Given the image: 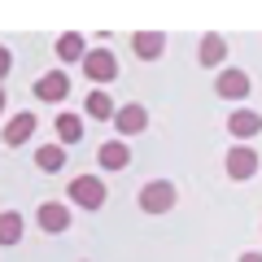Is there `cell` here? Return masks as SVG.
Returning <instances> with one entry per match:
<instances>
[{
    "instance_id": "cell-1",
    "label": "cell",
    "mask_w": 262,
    "mask_h": 262,
    "mask_svg": "<svg viewBox=\"0 0 262 262\" xmlns=\"http://www.w3.org/2000/svg\"><path fill=\"white\" fill-rule=\"evenodd\" d=\"M70 201L75 206H83V210H96L105 201V188H101V179H92V175H79V179H70Z\"/></svg>"
},
{
    "instance_id": "cell-2",
    "label": "cell",
    "mask_w": 262,
    "mask_h": 262,
    "mask_svg": "<svg viewBox=\"0 0 262 262\" xmlns=\"http://www.w3.org/2000/svg\"><path fill=\"white\" fill-rule=\"evenodd\" d=\"M83 75L96 79V83H110V79H118V57L114 53H88L83 57Z\"/></svg>"
},
{
    "instance_id": "cell-3",
    "label": "cell",
    "mask_w": 262,
    "mask_h": 262,
    "mask_svg": "<svg viewBox=\"0 0 262 262\" xmlns=\"http://www.w3.org/2000/svg\"><path fill=\"white\" fill-rule=\"evenodd\" d=\"M170 201H175V188H170V184H144L140 188V206L149 210V214L170 210Z\"/></svg>"
},
{
    "instance_id": "cell-4",
    "label": "cell",
    "mask_w": 262,
    "mask_h": 262,
    "mask_svg": "<svg viewBox=\"0 0 262 262\" xmlns=\"http://www.w3.org/2000/svg\"><path fill=\"white\" fill-rule=\"evenodd\" d=\"M253 170H258V153L253 149H232L227 153V175L232 179H249Z\"/></svg>"
},
{
    "instance_id": "cell-5",
    "label": "cell",
    "mask_w": 262,
    "mask_h": 262,
    "mask_svg": "<svg viewBox=\"0 0 262 262\" xmlns=\"http://www.w3.org/2000/svg\"><path fill=\"white\" fill-rule=\"evenodd\" d=\"M39 227H44V232H66V227H70V214H66L61 201H44V206H39Z\"/></svg>"
},
{
    "instance_id": "cell-6",
    "label": "cell",
    "mask_w": 262,
    "mask_h": 262,
    "mask_svg": "<svg viewBox=\"0 0 262 262\" xmlns=\"http://www.w3.org/2000/svg\"><path fill=\"white\" fill-rule=\"evenodd\" d=\"M66 92H70V83H66V75H57V70L35 79V96H39V101H61Z\"/></svg>"
},
{
    "instance_id": "cell-7",
    "label": "cell",
    "mask_w": 262,
    "mask_h": 262,
    "mask_svg": "<svg viewBox=\"0 0 262 262\" xmlns=\"http://www.w3.org/2000/svg\"><path fill=\"white\" fill-rule=\"evenodd\" d=\"M214 88H219V96H232V101H236V96H245V92H249V79H245L241 70H223Z\"/></svg>"
},
{
    "instance_id": "cell-8",
    "label": "cell",
    "mask_w": 262,
    "mask_h": 262,
    "mask_svg": "<svg viewBox=\"0 0 262 262\" xmlns=\"http://www.w3.org/2000/svg\"><path fill=\"white\" fill-rule=\"evenodd\" d=\"M127 162H131V153H127V144H122V140L101 144V166H105V170H122Z\"/></svg>"
},
{
    "instance_id": "cell-9",
    "label": "cell",
    "mask_w": 262,
    "mask_h": 262,
    "mask_svg": "<svg viewBox=\"0 0 262 262\" xmlns=\"http://www.w3.org/2000/svg\"><path fill=\"white\" fill-rule=\"evenodd\" d=\"M57 57H61V61H79V57H88V44H83V35L66 31V35L57 39Z\"/></svg>"
},
{
    "instance_id": "cell-10",
    "label": "cell",
    "mask_w": 262,
    "mask_h": 262,
    "mask_svg": "<svg viewBox=\"0 0 262 262\" xmlns=\"http://www.w3.org/2000/svg\"><path fill=\"white\" fill-rule=\"evenodd\" d=\"M227 127H232V136H258V131H262V118H258L253 110H241V114L227 118Z\"/></svg>"
},
{
    "instance_id": "cell-11",
    "label": "cell",
    "mask_w": 262,
    "mask_h": 262,
    "mask_svg": "<svg viewBox=\"0 0 262 262\" xmlns=\"http://www.w3.org/2000/svg\"><path fill=\"white\" fill-rule=\"evenodd\" d=\"M31 131H35V118H31V114H18V118L5 127V144H22Z\"/></svg>"
},
{
    "instance_id": "cell-12",
    "label": "cell",
    "mask_w": 262,
    "mask_h": 262,
    "mask_svg": "<svg viewBox=\"0 0 262 262\" xmlns=\"http://www.w3.org/2000/svg\"><path fill=\"white\" fill-rule=\"evenodd\" d=\"M114 122H118V131H127V136L131 131H144V110L140 105H127V110L114 114Z\"/></svg>"
},
{
    "instance_id": "cell-13",
    "label": "cell",
    "mask_w": 262,
    "mask_h": 262,
    "mask_svg": "<svg viewBox=\"0 0 262 262\" xmlns=\"http://www.w3.org/2000/svg\"><path fill=\"white\" fill-rule=\"evenodd\" d=\"M18 241H22V219L13 210H5L0 214V245H18Z\"/></svg>"
},
{
    "instance_id": "cell-14",
    "label": "cell",
    "mask_w": 262,
    "mask_h": 262,
    "mask_svg": "<svg viewBox=\"0 0 262 262\" xmlns=\"http://www.w3.org/2000/svg\"><path fill=\"white\" fill-rule=\"evenodd\" d=\"M57 136H61V144L83 140V122H79L75 114H61V118H57Z\"/></svg>"
},
{
    "instance_id": "cell-15",
    "label": "cell",
    "mask_w": 262,
    "mask_h": 262,
    "mask_svg": "<svg viewBox=\"0 0 262 262\" xmlns=\"http://www.w3.org/2000/svg\"><path fill=\"white\" fill-rule=\"evenodd\" d=\"M35 162H39V170H61V162H66V153H61V144H39V153H35Z\"/></svg>"
},
{
    "instance_id": "cell-16",
    "label": "cell",
    "mask_w": 262,
    "mask_h": 262,
    "mask_svg": "<svg viewBox=\"0 0 262 262\" xmlns=\"http://www.w3.org/2000/svg\"><path fill=\"white\" fill-rule=\"evenodd\" d=\"M223 53H227L223 35H206V39H201V61H206V66H219V61H223Z\"/></svg>"
},
{
    "instance_id": "cell-17",
    "label": "cell",
    "mask_w": 262,
    "mask_h": 262,
    "mask_svg": "<svg viewBox=\"0 0 262 262\" xmlns=\"http://www.w3.org/2000/svg\"><path fill=\"white\" fill-rule=\"evenodd\" d=\"M131 44L140 48V57H158V53H162V44H166V39H162V35H149V31H140V35L131 39Z\"/></svg>"
},
{
    "instance_id": "cell-18",
    "label": "cell",
    "mask_w": 262,
    "mask_h": 262,
    "mask_svg": "<svg viewBox=\"0 0 262 262\" xmlns=\"http://www.w3.org/2000/svg\"><path fill=\"white\" fill-rule=\"evenodd\" d=\"M88 114H92V118H110V114H114L110 96H105V92H92V96H88Z\"/></svg>"
},
{
    "instance_id": "cell-19",
    "label": "cell",
    "mask_w": 262,
    "mask_h": 262,
    "mask_svg": "<svg viewBox=\"0 0 262 262\" xmlns=\"http://www.w3.org/2000/svg\"><path fill=\"white\" fill-rule=\"evenodd\" d=\"M9 66H13V57H9V53H5V48H0V79L9 75Z\"/></svg>"
},
{
    "instance_id": "cell-20",
    "label": "cell",
    "mask_w": 262,
    "mask_h": 262,
    "mask_svg": "<svg viewBox=\"0 0 262 262\" xmlns=\"http://www.w3.org/2000/svg\"><path fill=\"white\" fill-rule=\"evenodd\" d=\"M241 262H262V253H245V258Z\"/></svg>"
},
{
    "instance_id": "cell-21",
    "label": "cell",
    "mask_w": 262,
    "mask_h": 262,
    "mask_svg": "<svg viewBox=\"0 0 262 262\" xmlns=\"http://www.w3.org/2000/svg\"><path fill=\"white\" fill-rule=\"evenodd\" d=\"M0 110H5V92H0Z\"/></svg>"
}]
</instances>
